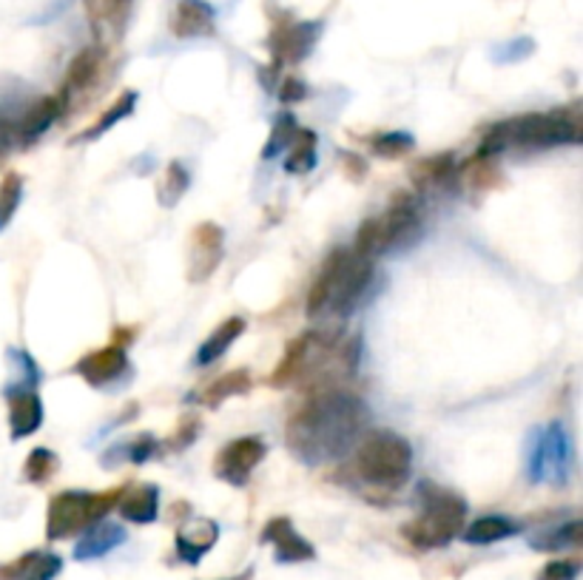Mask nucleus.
I'll return each mask as SVG.
<instances>
[{"label":"nucleus","instance_id":"obj_1","mask_svg":"<svg viewBox=\"0 0 583 580\" xmlns=\"http://www.w3.org/2000/svg\"><path fill=\"white\" fill-rule=\"evenodd\" d=\"M371 424V410L345 390L316 392L285 424V444L296 461L319 467L348 455Z\"/></svg>","mask_w":583,"mask_h":580},{"label":"nucleus","instance_id":"obj_2","mask_svg":"<svg viewBox=\"0 0 583 580\" xmlns=\"http://www.w3.org/2000/svg\"><path fill=\"white\" fill-rule=\"evenodd\" d=\"M581 140V108L567 106L544 114H521V117H509V120L504 123H495L493 129L484 134L476 154H481V157H495V154L509 149H555V145H578Z\"/></svg>","mask_w":583,"mask_h":580},{"label":"nucleus","instance_id":"obj_3","mask_svg":"<svg viewBox=\"0 0 583 580\" xmlns=\"http://www.w3.org/2000/svg\"><path fill=\"white\" fill-rule=\"evenodd\" d=\"M373 282V262L359 257L353 250H334L325 259L316 282L308 294V317H322V313H334V317H348L353 313L364 291Z\"/></svg>","mask_w":583,"mask_h":580},{"label":"nucleus","instance_id":"obj_4","mask_svg":"<svg viewBox=\"0 0 583 580\" xmlns=\"http://www.w3.org/2000/svg\"><path fill=\"white\" fill-rule=\"evenodd\" d=\"M413 469V447L390 430H373L362 438L353 459V475L379 492L402 490Z\"/></svg>","mask_w":583,"mask_h":580},{"label":"nucleus","instance_id":"obj_5","mask_svg":"<svg viewBox=\"0 0 583 580\" xmlns=\"http://www.w3.org/2000/svg\"><path fill=\"white\" fill-rule=\"evenodd\" d=\"M418 495L425 506L416 518L402 527L404 541L413 543L416 550H439L462 536L467 524V504L462 495L441 490L436 484H422Z\"/></svg>","mask_w":583,"mask_h":580},{"label":"nucleus","instance_id":"obj_6","mask_svg":"<svg viewBox=\"0 0 583 580\" xmlns=\"http://www.w3.org/2000/svg\"><path fill=\"white\" fill-rule=\"evenodd\" d=\"M422 234V211H418V199L407 191L393 194V203L381 217L364 219L359 228L357 242H353V254L364 259L379 257L387 250L410 245Z\"/></svg>","mask_w":583,"mask_h":580},{"label":"nucleus","instance_id":"obj_7","mask_svg":"<svg viewBox=\"0 0 583 580\" xmlns=\"http://www.w3.org/2000/svg\"><path fill=\"white\" fill-rule=\"evenodd\" d=\"M120 492L122 487L106 492H57L49 501V513H46V538L66 541V538L83 536L86 529L106 520V515L120 501Z\"/></svg>","mask_w":583,"mask_h":580},{"label":"nucleus","instance_id":"obj_8","mask_svg":"<svg viewBox=\"0 0 583 580\" xmlns=\"http://www.w3.org/2000/svg\"><path fill=\"white\" fill-rule=\"evenodd\" d=\"M265 441L259 436H243L234 438L231 444L222 447L213 459V475L222 478L231 487H243L248 484L250 473L259 467V461L265 459Z\"/></svg>","mask_w":583,"mask_h":580},{"label":"nucleus","instance_id":"obj_9","mask_svg":"<svg viewBox=\"0 0 583 580\" xmlns=\"http://www.w3.org/2000/svg\"><path fill=\"white\" fill-rule=\"evenodd\" d=\"M319 35H322V23L319 21L280 23V26H273L271 38H268V49H271L273 54V63H276V66L302 63L305 57L313 52Z\"/></svg>","mask_w":583,"mask_h":580},{"label":"nucleus","instance_id":"obj_10","mask_svg":"<svg viewBox=\"0 0 583 580\" xmlns=\"http://www.w3.org/2000/svg\"><path fill=\"white\" fill-rule=\"evenodd\" d=\"M222 242L225 234L217 222H199L191 231V245H189V282L199 285V282L211 280L213 271L222 262Z\"/></svg>","mask_w":583,"mask_h":580},{"label":"nucleus","instance_id":"obj_11","mask_svg":"<svg viewBox=\"0 0 583 580\" xmlns=\"http://www.w3.org/2000/svg\"><path fill=\"white\" fill-rule=\"evenodd\" d=\"M262 543H271L273 555L280 564H305V560L316 558V550L308 538L296 532L294 520L285 515H276L262 529Z\"/></svg>","mask_w":583,"mask_h":580},{"label":"nucleus","instance_id":"obj_12","mask_svg":"<svg viewBox=\"0 0 583 580\" xmlns=\"http://www.w3.org/2000/svg\"><path fill=\"white\" fill-rule=\"evenodd\" d=\"M129 368V359H126V350L120 345H106L100 350H91L83 359H77L75 373L83 378L86 385L91 387H106L112 385L114 378H120Z\"/></svg>","mask_w":583,"mask_h":580},{"label":"nucleus","instance_id":"obj_13","mask_svg":"<svg viewBox=\"0 0 583 580\" xmlns=\"http://www.w3.org/2000/svg\"><path fill=\"white\" fill-rule=\"evenodd\" d=\"M103 52H100L98 46H89L83 52L75 54V61L68 66L66 72V83H63V91L57 94L61 100V108H68L72 98L75 94H83V91L94 89V83L100 80V72H103Z\"/></svg>","mask_w":583,"mask_h":580},{"label":"nucleus","instance_id":"obj_14","mask_svg":"<svg viewBox=\"0 0 583 580\" xmlns=\"http://www.w3.org/2000/svg\"><path fill=\"white\" fill-rule=\"evenodd\" d=\"M43 424V401L35 390H21L9 396V436L12 441L35 436Z\"/></svg>","mask_w":583,"mask_h":580},{"label":"nucleus","instance_id":"obj_15","mask_svg":"<svg viewBox=\"0 0 583 580\" xmlns=\"http://www.w3.org/2000/svg\"><path fill=\"white\" fill-rule=\"evenodd\" d=\"M61 114H63V108H61L57 94H49V98L35 100V103L23 112L21 120L15 123V143H21V145L38 143L40 137L49 131V126H52Z\"/></svg>","mask_w":583,"mask_h":580},{"label":"nucleus","instance_id":"obj_16","mask_svg":"<svg viewBox=\"0 0 583 580\" xmlns=\"http://www.w3.org/2000/svg\"><path fill=\"white\" fill-rule=\"evenodd\" d=\"M213 7L208 0H180L171 15V31L174 38H205L213 35Z\"/></svg>","mask_w":583,"mask_h":580},{"label":"nucleus","instance_id":"obj_17","mask_svg":"<svg viewBox=\"0 0 583 580\" xmlns=\"http://www.w3.org/2000/svg\"><path fill=\"white\" fill-rule=\"evenodd\" d=\"M117 510L131 524H152L159 513V487L157 484H129L122 487Z\"/></svg>","mask_w":583,"mask_h":580},{"label":"nucleus","instance_id":"obj_18","mask_svg":"<svg viewBox=\"0 0 583 580\" xmlns=\"http://www.w3.org/2000/svg\"><path fill=\"white\" fill-rule=\"evenodd\" d=\"M63 558L54 552H26L12 564L0 566V580H54L61 575Z\"/></svg>","mask_w":583,"mask_h":580},{"label":"nucleus","instance_id":"obj_19","mask_svg":"<svg viewBox=\"0 0 583 580\" xmlns=\"http://www.w3.org/2000/svg\"><path fill=\"white\" fill-rule=\"evenodd\" d=\"M217 538H220V527L211 518H197L194 524L177 532V555L185 564H199L205 558V552L213 550Z\"/></svg>","mask_w":583,"mask_h":580},{"label":"nucleus","instance_id":"obj_20","mask_svg":"<svg viewBox=\"0 0 583 580\" xmlns=\"http://www.w3.org/2000/svg\"><path fill=\"white\" fill-rule=\"evenodd\" d=\"M311 341H313V331L299 333L288 347H285V353H282L280 364L273 368L271 373V387L282 390V387L299 385V378H302L305 362H308V353H311Z\"/></svg>","mask_w":583,"mask_h":580},{"label":"nucleus","instance_id":"obj_21","mask_svg":"<svg viewBox=\"0 0 583 580\" xmlns=\"http://www.w3.org/2000/svg\"><path fill=\"white\" fill-rule=\"evenodd\" d=\"M126 541V529L117 527V524H108V520H100L94 527H89L80 536L75 546V558L77 560H94L103 558L106 552H112L114 546H120Z\"/></svg>","mask_w":583,"mask_h":580},{"label":"nucleus","instance_id":"obj_22","mask_svg":"<svg viewBox=\"0 0 583 580\" xmlns=\"http://www.w3.org/2000/svg\"><path fill=\"white\" fill-rule=\"evenodd\" d=\"M250 387H254V382H250L248 370H228L220 378L208 382V385L197 392V399L203 401L205 408H220V404H225V401L234 399V396H245Z\"/></svg>","mask_w":583,"mask_h":580},{"label":"nucleus","instance_id":"obj_23","mask_svg":"<svg viewBox=\"0 0 583 580\" xmlns=\"http://www.w3.org/2000/svg\"><path fill=\"white\" fill-rule=\"evenodd\" d=\"M245 333V319L243 317H231L225 319V322L220 324V327H213L211 336L203 341V347L197 350V356H194V362L199 364V368H205V364H213L220 356L228 353V347L234 345L239 336Z\"/></svg>","mask_w":583,"mask_h":580},{"label":"nucleus","instance_id":"obj_24","mask_svg":"<svg viewBox=\"0 0 583 580\" xmlns=\"http://www.w3.org/2000/svg\"><path fill=\"white\" fill-rule=\"evenodd\" d=\"M518 532L516 520H509L507 515H484V518H476L470 527L462 529L464 541L472 543V546H490V543H498L504 538H513Z\"/></svg>","mask_w":583,"mask_h":580},{"label":"nucleus","instance_id":"obj_25","mask_svg":"<svg viewBox=\"0 0 583 580\" xmlns=\"http://www.w3.org/2000/svg\"><path fill=\"white\" fill-rule=\"evenodd\" d=\"M410 177H413V182H416L422 191L436 189V185H448L455 177L453 154H436V157L418 159L413 171H410Z\"/></svg>","mask_w":583,"mask_h":580},{"label":"nucleus","instance_id":"obj_26","mask_svg":"<svg viewBox=\"0 0 583 580\" xmlns=\"http://www.w3.org/2000/svg\"><path fill=\"white\" fill-rule=\"evenodd\" d=\"M134 106H137V91H126V94H120V98L114 100V103L106 108V112L100 114L98 123H91V126L83 131V134L75 137V143H83V140H98V137H103L108 129H114L117 123L126 120V117H129V114L134 112Z\"/></svg>","mask_w":583,"mask_h":580},{"label":"nucleus","instance_id":"obj_27","mask_svg":"<svg viewBox=\"0 0 583 580\" xmlns=\"http://www.w3.org/2000/svg\"><path fill=\"white\" fill-rule=\"evenodd\" d=\"M455 177H462V182L470 191H493L501 185V168L495 166L493 157H481V154H476L467 163V168Z\"/></svg>","mask_w":583,"mask_h":580},{"label":"nucleus","instance_id":"obj_28","mask_svg":"<svg viewBox=\"0 0 583 580\" xmlns=\"http://www.w3.org/2000/svg\"><path fill=\"white\" fill-rule=\"evenodd\" d=\"M316 166V134L308 129H299L290 143V154L285 159V171L308 173Z\"/></svg>","mask_w":583,"mask_h":580},{"label":"nucleus","instance_id":"obj_29","mask_svg":"<svg viewBox=\"0 0 583 580\" xmlns=\"http://www.w3.org/2000/svg\"><path fill=\"white\" fill-rule=\"evenodd\" d=\"M57 455H54L49 447H35V450L26 455V461H23V478L29 484H38V487H43V484H49L54 478V473H57Z\"/></svg>","mask_w":583,"mask_h":580},{"label":"nucleus","instance_id":"obj_30","mask_svg":"<svg viewBox=\"0 0 583 580\" xmlns=\"http://www.w3.org/2000/svg\"><path fill=\"white\" fill-rule=\"evenodd\" d=\"M581 541H583L581 520H569V524H563V527L553 529V532L535 536L530 541V546L541 552H558V550H569V546H581Z\"/></svg>","mask_w":583,"mask_h":580},{"label":"nucleus","instance_id":"obj_31","mask_svg":"<svg viewBox=\"0 0 583 580\" xmlns=\"http://www.w3.org/2000/svg\"><path fill=\"white\" fill-rule=\"evenodd\" d=\"M21 196H23V177L17 171L3 173L0 180V231L12 222V217L21 208Z\"/></svg>","mask_w":583,"mask_h":580},{"label":"nucleus","instance_id":"obj_32","mask_svg":"<svg viewBox=\"0 0 583 580\" xmlns=\"http://www.w3.org/2000/svg\"><path fill=\"white\" fill-rule=\"evenodd\" d=\"M189 171L180 166V163H171L163 173V180H159V203L163 205H177L180 203V196L189 191Z\"/></svg>","mask_w":583,"mask_h":580},{"label":"nucleus","instance_id":"obj_33","mask_svg":"<svg viewBox=\"0 0 583 580\" xmlns=\"http://www.w3.org/2000/svg\"><path fill=\"white\" fill-rule=\"evenodd\" d=\"M371 145H373V151L379 154V157L399 159L416 149V140H413L407 131H385V134L373 137Z\"/></svg>","mask_w":583,"mask_h":580},{"label":"nucleus","instance_id":"obj_34","mask_svg":"<svg viewBox=\"0 0 583 580\" xmlns=\"http://www.w3.org/2000/svg\"><path fill=\"white\" fill-rule=\"evenodd\" d=\"M296 131H299V126H296L294 117H290V114H280V120L273 123L271 140H268L265 149H262V157L273 159L276 154H282V151H288L290 143H294Z\"/></svg>","mask_w":583,"mask_h":580},{"label":"nucleus","instance_id":"obj_35","mask_svg":"<svg viewBox=\"0 0 583 580\" xmlns=\"http://www.w3.org/2000/svg\"><path fill=\"white\" fill-rule=\"evenodd\" d=\"M199 415H194V413H185V415H180V422H177V427H174V433H171V438H168V450H174V452H180V450H185V447L191 444V441H194V438L199 436Z\"/></svg>","mask_w":583,"mask_h":580},{"label":"nucleus","instance_id":"obj_36","mask_svg":"<svg viewBox=\"0 0 583 580\" xmlns=\"http://www.w3.org/2000/svg\"><path fill=\"white\" fill-rule=\"evenodd\" d=\"M581 578V560L578 558H555L544 564L535 580H578Z\"/></svg>","mask_w":583,"mask_h":580},{"label":"nucleus","instance_id":"obj_37","mask_svg":"<svg viewBox=\"0 0 583 580\" xmlns=\"http://www.w3.org/2000/svg\"><path fill=\"white\" fill-rule=\"evenodd\" d=\"M157 438L148 436V433H143V436H137L134 441H129V452H126V459L131 461V464H143V461H148L157 452Z\"/></svg>","mask_w":583,"mask_h":580},{"label":"nucleus","instance_id":"obj_38","mask_svg":"<svg viewBox=\"0 0 583 580\" xmlns=\"http://www.w3.org/2000/svg\"><path fill=\"white\" fill-rule=\"evenodd\" d=\"M308 98V86L299 80V77H285L282 80V89H280V100L282 103H302V100Z\"/></svg>","mask_w":583,"mask_h":580},{"label":"nucleus","instance_id":"obj_39","mask_svg":"<svg viewBox=\"0 0 583 580\" xmlns=\"http://www.w3.org/2000/svg\"><path fill=\"white\" fill-rule=\"evenodd\" d=\"M345 171H348V177L350 180H362L364 173H367V166H364V159L362 157H357V154H348V151H345Z\"/></svg>","mask_w":583,"mask_h":580},{"label":"nucleus","instance_id":"obj_40","mask_svg":"<svg viewBox=\"0 0 583 580\" xmlns=\"http://www.w3.org/2000/svg\"><path fill=\"white\" fill-rule=\"evenodd\" d=\"M106 3H108V12H114V15H122L131 0H106Z\"/></svg>","mask_w":583,"mask_h":580},{"label":"nucleus","instance_id":"obj_41","mask_svg":"<svg viewBox=\"0 0 583 580\" xmlns=\"http://www.w3.org/2000/svg\"><path fill=\"white\" fill-rule=\"evenodd\" d=\"M222 580H254V569H245L243 575H234V578H222Z\"/></svg>","mask_w":583,"mask_h":580}]
</instances>
